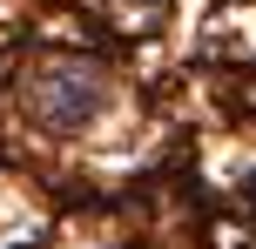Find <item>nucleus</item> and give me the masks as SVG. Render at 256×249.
<instances>
[{"label": "nucleus", "mask_w": 256, "mask_h": 249, "mask_svg": "<svg viewBox=\"0 0 256 249\" xmlns=\"http://www.w3.org/2000/svg\"><path fill=\"white\" fill-rule=\"evenodd\" d=\"M102 108H108V81H102V67H88V61H54L48 74H40V88H34V115H40V128H54V135H81Z\"/></svg>", "instance_id": "f257e3e1"}]
</instances>
